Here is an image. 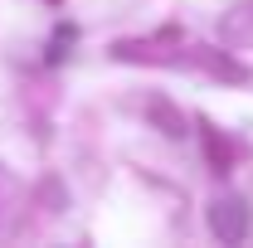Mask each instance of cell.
<instances>
[{"label":"cell","instance_id":"obj_1","mask_svg":"<svg viewBox=\"0 0 253 248\" xmlns=\"http://www.w3.org/2000/svg\"><path fill=\"white\" fill-rule=\"evenodd\" d=\"M244 224H249V214H244V205H234V200H229V205H219V214H214V229H219V234H229V239H239V234H244Z\"/></svg>","mask_w":253,"mask_h":248}]
</instances>
